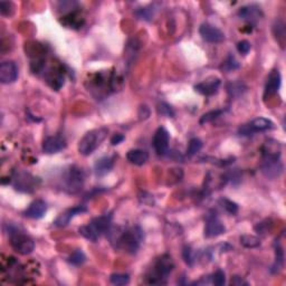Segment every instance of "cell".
Here are the masks:
<instances>
[{
  "mask_svg": "<svg viewBox=\"0 0 286 286\" xmlns=\"http://www.w3.org/2000/svg\"><path fill=\"white\" fill-rule=\"evenodd\" d=\"M219 86H221V80L217 77H212V78H209V80H206L202 83L197 84L196 86H194V90H196L197 92L200 94L210 96L218 92Z\"/></svg>",
  "mask_w": 286,
  "mask_h": 286,
  "instance_id": "e0dca14e",
  "label": "cell"
},
{
  "mask_svg": "<svg viewBox=\"0 0 286 286\" xmlns=\"http://www.w3.org/2000/svg\"><path fill=\"white\" fill-rule=\"evenodd\" d=\"M227 91L232 96H239L245 92L246 86L244 85V83H241V82H234V83L228 84Z\"/></svg>",
  "mask_w": 286,
  "mask_h": 286,
  "instance_id": "f1b7e54d",
  "label": "cell"
},
{
  "mask_svg": "<svg viewBox=\"0 0 286 286\" xmlns=\"http://www.w3.org/2000/svg\"><path fill=\"white\" fill-rule=\"evenodd\" d=\"M184 259L186 263L188 265H192L193 264V260H194V257H193V252H192V249L190 247H188L186 246L184 248Z\"/></svg>",
  "mask_w": 286,
  "mask_h": 286,
  "instance_id": "ab89813d",
  "label": "cell"
},
{
  "mask_svg": "<svg viewBox=\"0 0 286 286\" xmlns=\"http://www.w3.org/2000/svg\"><path fill=\"white\" fill-rule=\"evenodd\" d=\"M112 226V216L111 215H103L100 217L93 218L87 225L82 226L78 232L85 237V238L91 241H96L103 234L109 232Z\"/></svg>",
  "mask_w": 286,
  "mask_h": 286,
  "instance_id": "3957f363",
  "label": "cell"
},
{
  "mask_svg": "<svg viewBox=\"0 0 286 286\" xmlns=\"http://www.w3.org/2000/svg\"><path fill=\"white\" fill-rule=\"evenodd\" d=\"M143 239V232L139 227H133L130 229H125L123 232L117 235L115 239H112V243L115 241V248L122 249L130 254H136L140 248V244Z\"/></svg>",
  "mask_w": 286,
  "mask_h": 286,
  "instance_id": "277c9868",
  "label": "cell"
},
{
  "mask_svg": "<svg viewBox=\"0 0 286 286\" xmlns=\"http://www.w3.org/2000/svg\"><path fill=\"white\" fill-rule=\"evenodd\" d=\"M115 157H103L94 164V172L97 177H103L111 171L114 166Z\"/></svg>",
  "mask_w": 286,
  "mask_h": 286,
  "instance_id": "603a6c76",
  "label": "cell"
},
{
  "mask_svg": "<svg viewBox=\"0 0 286 286\" xmlns=\"http://www.w3.org/2000/svg\"><path fill=\"white\" fill-rule=\"evenodd\" d=\"M281 83H282V77L281 74H279L278 70L272 71L266 82L265 96H272L274 94H276L279 87H281Z\"/></svg>",
  "mask_w": 286,
  "mask_h": 286,
  "instance_id": "7402d4cb",
  "label": "cell"
},
{
  "mask_svg": "<svg viewBox=\"0 0 286 286\" xmlns=\"http://www.w3.org/2000/svg\"><path fill=\"white\" fill-rule=\"evenodd\" d=\"M261 171L270 179H275L276 177H279L283 172V164L279 161V159L276 160H264L263 166H261Z\"/></svg>",
  "mask_w": 286,
  "mask_h": 286,
  "instance_id": "ac0fdd59",
  "label": "cell"
},
{
  "mask_svg": "<svg viewBox=\"0 0 286 286\" xmlns=\"http://www.w3.org/2000/svg\"><path fill=\"white\" fill-rule=\"evenodd\" d=\"M203 148V142L202 140H199L197 138L191 139L189 145H188V149H187V155L189 157H192L194 155H197L198 152L202 150Z\"/></svg>",
  "mask_w": 286,
  "mask_h": 286,
  "instance_id": "4dcf8cb0",
  "label": "cell"
},
{
  "mask_svg": "<svg viewBox=\"0 0 286 286\" xmlns=\"http://www.w3.org/2000/svg\"><path fill=\"white\" fill-rule=\"evenodd\" d=\"M252 45L251 42L248 40H240L238 41V44H237V51H238L241 55H247L251 51Z\"/></svg>",
  "mask_w": 286,
  "mask_h": 286,
  "instance_id": "8d00e7d4",
  "label": "cell"
},
{
  "mask_svg": "<svg viewBox=\"0 0 286 286\" xmlns=\"http://www.w3.org/2000/svg\"><path fill=\"white\" fill-rule=\"evenodd\" d=\"M273 34H274V37L275 39L279 42V45H281L284 48L285 45V25L284 23L281 20H276L275 24H274L273 26Z\"/></svg>",
  "mask_w": 286,
  "mask_h": 286,
  "instance_id": "d4e9b609",
  "label": "cell"
},
{
  "mask_svg": "<svg viewBox=\"0 0 286 286\" xmlns=\"http://www.w3.org/2000/svg\"><path fill=\"white\" fill-rule=\"evenodd\" d=\"M283 265H284V252L281 246H277L275 248V263H274L272 267V272L273 273L279 272Z\"/></svg>",
  "mask_w": 286,
  "mask_h": 286,
  "instance_id": "83f0119b",
  "label": "cell"
},
{
  "mask_svg": "<svg viewBox=\"0 0 286 286\" xmlns=\"http://www.w3.org/2000/svg\"><path fill=\"white\" fill-rule=\"evenodd\" d=\"M64 71L62 66H56V68H52L50 72H47L46 74V81L54 90H59L64 84Z\"/></svg>",
  "mask_w": 286,
  "mask_h": 286,
  "instance_id": "ffe728a7",
  "label": "cell"
},
{
  "mask_svg": "<svg viewBox=\"0 0 286 286\" xmlns=\"http://www.w3.org/2000/svg\"><path fill=\"white\" fill-rule=\"evenodd\" d=\"M13 4L9 2H0V13L4 16H9L13 14Z\"/></svg>",
  "mask_w": 286,
  "mask_h": 286,
  "instance_id": "f35d334b",
  "label": "cell"
},
{
  "mask_svg": "<svg viewBox=\"0 0 286 286\" xmlns=\"http://www.w3.org/2000/svg\"><path fill=\"white\" fill-rule=\"evenodd\" d=\"M274 127V123L271 120L266 118H257L254 119L251 123L244 124L239 127V135L243 137L253 136L254 133L261 132L266 130H271Z\"/></svg>",
  "mask_w": 286,
  "mask_h": 286,
  "instance_id": "ba28073f",
  "label": "cell"
},
{
  "mask_svg": "<svg viewBox=\"0 0 286 286\" xmlns=\"http://www.w3.org/2000/svg\"><path fill=\"white\" fill-rule=\"evenodd\" d=\"M18 77V68L15 62H4L0 65V82L3 84L14 83Z\"/></svg>",
  "mask_w": 286,
  "mask_h": 286,
  "instance_id": "5bb4252c",
  "label": "cell"
},
{
  "mask_svg": "<svg viewBox=\"0 0 286 286\" xmlns=\"http://www.w3.org/2000/svg\"><path fill=\"white\" fill-rule=\"evenodd\" d=\"M272 227H273V223L271 219H265L264 222H260L255 226V232H257L260 235H266L271 232Z\"/></svg>",
  "mask_w": 286,
  "mask_h": 286,
  "instance_id": "1f68e13d",
  "label": "cell"
},
{
  "mask_svg": "<svg viewBox=\"0 0 286 286\" xmlns=\"http://www.w3.org/2000/svg\"><path fill=\"white\" fill-rule=\"evenodd\" d=\"M211 282L214 283L215 285H217V286L225 285V283H226V275H225L224 271L218 270L214 274H212Z\"/></svg>",
  "mask_w": 286,
  "mask_h": 286,
  "instance_id": "d590c367",
  "label": "cell"
},
{
  "mask_svg": "<svg viewBox=\"0 0 286 286\" xmlns=\"http://www.w3.org/2000/svg\"><path fill=\"white\" fill-rule=\"evenodd\" d=\"M221 203L223 204V207L225 208V210L229 212L230 215H236L237 212H238V205H237L234 202H232V200L225 198V199L221 200Z\"/></svg>",
  "mask_w": 286,
  "mask_h": 286,
  "instance_id": "e575fe53",
  "label": "cell"
},
{
  "mask_svg": "<svg viewBox=\"0 0 286 286\" xmlns=\"http://www.w3.org/2000/svg\"><path fill=\"white\" fill-rule=\"evenodd\" d=\"M7 235L11 247L20 255H28L35 249V243L32 237H29L25 230L15 225H8Z\"/></svg>",
  "mask_w": 286,
  "mask_h": 286,
  "instance_id": "7a4b0ae2",
  "label": "cell"
},
{
  "mask_svg": "<svg viewBox=\"0 0 286 286\" xmlns=\"http://www.w3.org/2000/svg\"><path fill=\"white\" fill-rule=\"evenodd\" d=\"M282 144L275 141V140H269L261 147V153H263L264 160H276L281 158Z\"/></svg>",
  "mask_w": 286,
  "mask_h": 286,
  "instance_id": "2e32d148",
  "label": "cell"
},
{
  "mask_svg": "<svg viewBox=\"0 0 286 286\" xmlns=\"http://www.w3.org/2000/svg\"><path fill=\"white\" fill-rule=\"evenodd\" d=\"M159 113L164 115L167 118H173L174 117V112L172 111V108L170 105L166 104V103H161L159 105Z\"/></svg>",
  "mask_w": 286,
  "mask_h": 286,
  "instance_id": "74e56055",
  "label": "cell"
},
{
  "mask_svg": "<svg viewBox=\"0 0 286 286\" xmlns=\"http://www.w3.org/2000/svg\"><path fill=\"white\" fill-rule=\"evenodd\" d=\"M174 269V263L172 257L168 254H164L156 260V263L151 271L147 274L145 279L148 284L161 285L167 283L168 276Z\"/></svg>",
  "mask_w": 286,
  "mask_h": 286,
  "instance_id": "6da1fadb",
  "label": "cell"
},
{
  "mask_svg": "<svg viewBox=\"0 0 286 286\" xmlns=\"http://www.w3.org/2000/svg\"><path fill=\"white\" fill-rule=\"evenodd\" d=\"M238 16L251 25H256L263 17V11L257 5H247L239 9Z\"/></svg>",
  "mask_w": 286,
  "mask_h": 286,
  "instance_id": "7c38bea8",
  "label": "cell"
},
{
  "mask_svg": "<svg viewBox=\"0 0 286 286\" xmlns=\"http://www.w3.org/2000/svg\"><path fill=\"white\" fill-rule=\"evenodd\" d=\"M125 138L123 135H120V133H118V135H114L112 138H111V143L112 145H118L120 144L121 142L123 141Z\"/></svg>",
  "mask_w": 286,
  "mask_h": 286,
  "instance_id": "60d3db41",
  "label": "cell"
},
{
  "mask_svg": "<svg viewBox=\"0 0 286 286\" xmlns=\"http://www.w3.org/2000/svg\"><path fill=\"white\" fill-rule=\"evenodd\" d=\"M84 18L81 15L80 10H74L72 13H69L64 15L62 18H60V24L64 25L65 27L68 28H73V29H80L82 28V26L84 25Z\"/></svg>",
  "mask_w": 286,
  "mask_h": 286,
  "instance_id": "d6986e66",
  "label": "cell"
},
{
  "mask_svg": "<svg viewBox=\"0 0 286 286\" xmlns=\"http://www.w3.org/2000/svg\"><path fill=\"white\" fill-rule=\"evenodd\" d=\"M169 132L162 126L158 127L153 136V140H152V144H153L155 151L158 156L167 155L169 149Z\"/></svg>",
  "mask_w": 286,
  "mask_h": 286,
  "instance_id": "9c48e42d",
  "label": "cell"
},
{
  "mask_svg": "<svg viewBox=\"0 0 286 286\" xmlns=\"http://www.w3.org/2000/svg\"><path fill=\"white\" fill-rule=\"evenodd\" d=\"M86 211H87V208L85 206L73 207V208H70L68 210H65L63 214H60L56 218V221L54 222V225H55V226H57V227L68 226V225L70 224V222L75 216L80 215V214H83V212H86Z\"/></svg>",
  "mask_w": 286,
  "mask_h": 286,
  "instance_id": "9a60e30c",
  "label": "cell"
},
{
  "mask_svg": "<svg viewBox=\"0 0 286 286\" xmlns=\"http://www.w3.org/2000/svg\"><path fill=\"white\" fill-rule=\"evenodd\" d=\"M109 282L114 285H126L130 283V276L127 274L114 273L109 276Z\"/></svg>",
  "mask_w": 286,
  "mask_h": 286,
  "instance_id": "f546056e",
  "label": "cell"
},
{
  "mask_svg": "<svg viewBox=\"0 0 286 286\" xmlns=\"http://www.w3.org/2000/svg\"><path fill=\"white\" fill-rule=\"evenodd\" d=\"M126 159L132 164H136V166H143L149 160V153L145 150L133 149L127 152Z\"/></svg>",
  "mask_w": 286,
  "mask_h": 286,
  "instance_id": "cb8c5ba5",
  "label": "cell"
},
{
  "mask_svg": "<svg viewBox=\"0 0 286 286\" xmlns=\"http://www.w3.org/2000/svg\"><path fill=\"white\" fill-rule=\"evenodd\" d=\"M232 285H236V286H241V285H248V283L246 281H244L241 277L239 276H234L232 278Z\"/></svg>",
  "mask_w": 286,
  "mask_h": 286,
  "instance_id": "b9f144b4",
  "label": "cell"
},
{
  "mask_svg": "<svg viewBox=\"0 0 286 286\" xmlns=\"http://www.w3.org/2000/svg\"><path fill=\"white\" fill-rule=\"evenodd\" d=\"M108 130L106 127H99L89 131L78 142V152L82 156L87 157L92 155L93 152L100 147L101 143L104 141L107 137Z\"/></svg>",
  "mask_w": 286,
  "mask_h": 286,
  "instance_id": "5b68a950",
  "label": "cell"
},
{
  "mask_svg": "<svg viewBox=\"0 0 286 286\" xmlns=\"http://www.w3.org/2000/svg\"><path fill=\"white\" fill-rule=\"evenodd\" d=\"M47 211V205L41 199L34 200L25 210V216L32 219H40L45 216Z\"/></svg>",
  "mask_w": 286,
  "mask_h": 286,
  "instance_id": "44dd1931",
  "label": "cell"
},
{
  "mask_svg": "<svg viewBox=\"0 0 286 286\" xmlns=\"http://www.w3.org/2000/svg\"><path fill=\"white\" fill-rule=\"evenodd\" d=\"M200 36H202L203 39L212 42V44H217V42H222L225 39V35L221 29L215 27L214 25H210L208 23L203 24L199 28Z\"/></svg>",
  "mask_w": 286,
  "mask_h": 286,
  "instance_id": "8fae6325",
  "label": "cell"
},
{
  "mask_svg": "<svg viewBox=\"0 0 286 286\" xmlns=\"http://www.w3.org/2000/svg\"><path fill=\"white\" fill-rule=\"evenodd\" d=\"M40 184L39 178L25 171L16 172L13 177V185L15 189L20 192L30 193L37 189Z\"/></svg>",
  "mask_w": 286,
  "mask_h": 286,
  "instance_id": "52a82bcc",
  "label": "cell"
},
{
  "mask_svg": "<svg viewBox=\"0 0 286 286\" xmlns=\"http://www.w3.org/2000/svg\"><path fill=\"white\" fill-rule=\"evenodd\" d=\"M66 148V140L62 136L48 137L42 142V151L47 155L57 153Z\"/></svg>",
  "mask_w": 286,
  "mask_h": 286,
  "instance_id": "4fadbf2b",
  "label": "cell"
},
{
  "mask_svg": "<svg viewBox=\"0 0 286 286\" xmlns=\"http://www.w3.org/2000/svg\"><path fill=\"white\" fill-rule=\"evenodd\" d=\"M239 240L240 244L246 248H256L260 246V239L254 235H243Z\"/></svg>",
  "mask_w": 286,
  "mask_h": 286,
  "instance_id": "484cf974",
  "label": "cell"
},
{
  "mask_svg": "<svg viewBox=\"0 0 286 286\" xmlns=\"http://www.w3.org/2000/svg\"><path fill=\"white\" fill-rule=\"evenodd\" d=\"M85 174L84 171L77 166H72L69 168L68 171L65 172L63 178L64 189L69 193H77L81 191L84 185Z\"/></svg>",
  "mask_w": 286,
  "mask_h": 286,
  "instance_id": "8992f818",
  "label": "cell"
},
{
  "mask_svg": "<svg viewBox=\"0 0 286 286\" xmlns=\"http://www.w3.org/2000/svg\"><path fill=\"white\" fill-rule=\"evenodd\" d=\"M237 69H239V63H238V60L235 58V56H233V55H229V56L224 60V63L221 66V70L224 71L225 73L233 72Z\"/></svg>",
  "mask_w": 286,
  "mask_h": 286,
  "instance_id": "4316f807",
  "label": "cell"
},
{
  "mask_svg": "<svg viewBox=\"0 0 286 286\" xmlns=\"http://www.w3.org/2000/svg\"><path fill=\"white\" fill-rule=\"evenodd\" d=\"M226 232V227L219 221L216 215H209L207 217L206 226L204 229V236L206 238H215Z\"/></svg>",
  "mask_w": 286,
  "mask_h": 286,
  "instance_id": "30bf717a",
  "label": "cell"
},
{
  "mask_svg": "<svg viewBox=\"0 0 286 286\" xmlns=\"http://www.w3.org/2000/svg\"><path fill=\"white\" fill-rule=\"evenodd\" d=\"M222 113H223L222 109H215V111L205 113L202 117V119H200V124H206V123L212 122V121L216 120L218 117H221Z\"/></svg>",
  "mask_w": 286,
  "mask_h": 286,
  "instance_id": "836d02e7",
  "label": "cell"
},
{
  "mask_svg": "<svg viewBox=\"0 0 286 286\" xmlns=\"http://www.w3.org/2000/svg\"><path fill=\"white\" fill-rule=\"evenodd\" d=\"M85 260H86V256H85L84 253L82 251H80V249H77V251H75L69 257L70 263L72 265H75V266L82 265L83 263H85Z\"/></svg>",
  "mask_w": 286,
  "mask_h": 286,
  "instance_id": "d6a6232c",
  "label": "cell"
}]
</instances>
